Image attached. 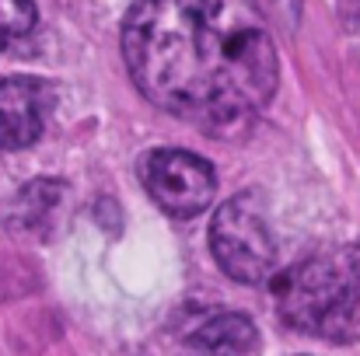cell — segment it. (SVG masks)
Listing matches in <instances>:
<instances>
[{
  "instance_id": "6da1fadb",
  "label": "cell",
  "mask_w": 360,
  "mask_h": 356,
  "mask_svg": "<svg viewBox=\"0 0 360 356\" xmlns=\"http://www.w3.org/2000/svg\"><path fill=\"white\" fill-rule=\"evenodd\" d=\"M122 56L150 105L228 140L252 129L280 81L255 0H136Z\"/></svg>"
},
{
  "instance_id": "7a4b0ae2",
  "label": "cell",
  "mask_w": 360,
  "mask_h": 356,
  "mask_svg": "<svg viewBox=\"0 0 360 356\" xmlns=\"http://www.w3.org/2000/svg\"><path fill=\"white\" fill-rule=\"evenodd\" d=\"M280 318L308 336L350 343L360 336V244L319 251L273 279Z\"/></svg>"
},
{
  "instance_id": "3957f363",
  "label": "cell",
  "mask_w": 360,
  "mask_h": 356,
  "mask_svg": "<svg viewBox=\"0 0 360 356\" xmlns=\"http://www.w3.org/2000/svg\"><path fill=\"white\" fill-rule=\"evenodd\" d=\"M210 251L235 283H262L276 269V241L259 192L224 199L210 224Z\"/></svg>"
},
{
  "instance_id": "277c9868",
  "label": "cell",
  "mask_w": 360,
  "mask_h": 356,
  "mask_svg": "<svg viewBox=\"0 0 360 356\" xmlns=\"http://www.w3.org/2000/svg\"><path fill=\"white\" fill-rule=\"evenodd\" d=\"M140 182L168 217H182V220L203 213L217 196V175L210 161L179 147H161L143 154Z\"/></svg>"
},
{
  "instance_id": "5b68a950",
  "label": "cell",
  "mask_w": 360,
  "mask_h": 356,
  "mask_svg": "<svg viewBox=\"0 0 360 356\" xmlns=\"http://www.w3.org/2000/svg\"><path fill=\"white\" fill-rule=\"evenodd\" d=\"M53 95L46 81L35 77H4L0 81V150L32 147L49 116Z\"/></svg>"
},
{
  "instance_id": "8992f818",
  "label": "cell",
  "mask_w": 360,
  "mask_h": 356,
  "mask_svg": "<svg viewBox=\"0 0 360 356\" xmlns=\"http://www.w3.org/2000/svg\"><path fill=\"white\" fill-rule=\"evenodd\" d=\"M189 350L196 356H252L259 353V329L245 315H214L193 336Z\"/></svg>"
},
{
  "instance_id": "52a82bcc",
  "label": "cell",
  "mask_w": 360,
  "mask_h": 356,
  "mask_svg": "<svg viewBox=\"0 0 360 356\" xmlns=\"http://www.w3.org/2000/svg\"><path fill=\"white\" fill-rule=\"evenodd\" d=\"M63 199V182H49V178H39L32 185H25L7 206H4V220L18 231H32L39 224H46V217L60 206Z\"/></svg>"
},
{
  "instance_id": "ba28073f",
  "label": "cell",
  "mask_w": 360,
  "mask_h": 356,
  "mask_svg": "<svg viewBox=\"0 0 360 356\" xmlns=\"http://www.w3.org/2000/svg\"><path fill=\"white\" fill-rule=\"evenodd\" d=\"M35 21H39L35 0H0V53L32 35Z\"/></svg>"
}]
</instances>
